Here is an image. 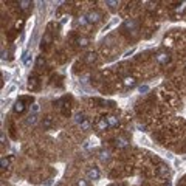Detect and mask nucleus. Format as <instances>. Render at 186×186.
I'll list each match as a JSON object with an SVG mask.
<instances>
[{
	"label": "nucleus",
	"instance_id": "27",
	"mask_svg": "<svg viewBox=\"0 0 186 186\" xmlns=\"http://www.w3.org/2000/svg\"><path fill=\"white\" fill-rule=\"evenodd\" d=\"M116 22H118V19H113V20H112V22H110L109 25H106V26H104V30H102V31H109V30L112 28V26H113Z\"/></svg>",
	"mask_w": 186,
	"mask_h": 186
},
{
	"label": "nucleus",
	"instance_id": "3",
	"mask_svg": "<svg viewBox=\"0 0 186 186\" xmlns=\"http://www.w3.org/2000/svg\"><path fill=\"white\" fill-rule=\"evenodd\" d=\"M155 59H157V62L160 65H166V64H169V62H171V54L168 51H158Z\"/></svg>",
	"mask_w": 186,
	"mask_h": 186
},
{
	"label": "nucleus",
	"instance_id": "4",
	"mask_svg": "<svg viewBox=\"0 0 186 186\" xmlns=\"http://www.w3.org/2000/svg\"><path fill=\"white\" fill-rule=\"evenodd\" d=\"M51 42H53V36L50 33H45V36L42 37V42H40V50H48Z\"/></svg>",
	"mask_w": 186,
	"mask_h": 186
},
{
	"label": "nucleus",
	"instance_id": "29",
	"mask_svg": "<svg viewBox=\"0 0 186 186\" xmlns=\"http://www.w3.org/2000/svg\"><path fill=\"white\" fill-rule=\"evenodd\" d=\"M9 166V160L8 158H2V169H6Z\"/></svg>",
	"mask_w": 186,
	"mask_h": 186
},
{
	"label": "nucleus",
	"instance_id": "30",
	"mask_svg": "<svg viewBox=\"0 0 186 186\" xmlns=\"http://www.w3.org/2000/svg\"><path fill=\"white\" fill-rule=\"evenodd\" d=\"M138 92H140V93H146V92H149V85H140V87H138Z\"/></svg>",
	"mask_w": 186,
	"mask_h": 186
},
{
	"label": "nucleus",
	"instance_id": "35",
	"mask_svg": "<svg viewBox=\"0 0 186 186\" xmlns=\"http://www.w3.org/2000/svg\"><path fill=\"white\" fill-rule=\"evenodd\" d=\"M112 186H124V185H112Z\"/></svg>",
	"mask_w": 186,
	"mask_h": 186
},
{
	"label": "nucleus",
	"instance_id": "1",
	"mask_svg": "<svg viewBox=\"0 0 186 186\" xmlns=\"http://www.w3.org/2000/svg\"><path fill=\"white\" fill-rule=\"evenodd\" d=\"M123 28L126 30V31H129V33L132 31V33L135 34L136 31H138V22H136L135 19H127L126 22L123 23Z\"/></svg>",
	"mask_w": 186,
	"mask_h": 186
},
{
	"label": "nucleus",
	"instance_id": "15",
	"mask_svg": "<svg viewBox=\"0 0 186 186\" xmlns=\"http://www.w3.org/2000/svg\"><path fill=\"white\" fill-rule=\"evenodd\" d=\"M85 120H87V118H85V115L82 113V112H78L76 115H74V123H76V124H79V126H81V124L84 123Z\"/></svg>",
	"mask_w": 186,
	"mask_h": 186
},
{
	"label": "nucleus",
	"instance_id": "21",
	"mask_svg": "<svg viewBox=\"0 0 186 186\" xmlns=\"http://www.w3.org/2000/svg\"><path fill=\"white\" fill-rule=\"evenodd\" d=\"M78 25H79V26H85V25H88V19H87V16H81V17L78 19Z\"/></svg>",
	"mask_w": 186,
	"mask_h": 186
},
{
	"label": "nucleus",
	"instance_id": "18",
	"mask_svg": "<svg viewBox=\"0 0 186 186\" xmlns=\"http://www.w3.org/2000/svg\"><path fill=\"white\" fill-rule=\"evenodd\" d=\"M22 59H23V64H25V67H31V64H33V58H31V54L25 53L23 56H22Z\"/></svg>",
	"mask_w": 186,
	"mask_h": 186
},
{
	"label": "nucleus",
	"instance_id": "33",
	"mask_svg": "<svg viewBox=\"0 0 186 186\" xmlns=\"http://www.w3.org/2000/svg\"><path fill=\"white\" fill-rule=\"evenodd\" d=\"M14 90H16V85H9V87H8V93L14 92Z\"/></svg>",
	"mask_w": 186,
	"mask_h": 186
},
{
	"label": "nucleus",
	"instance_id": "2",
	"mask_svg": "<svg viewBox=\"0 0 186 186\" xmlns=\"http://www.w3.org/2000/svg\"><path fill=\"white\" fill-rule=\"evenodd\" d=\"M87 19H88V23H98V22H101L102 14L98 9H92L87 12Z\"/></svg>",
	"mask_w": 186,
	"mask_h": 186
},
{
	"label": "nucleus",
	"instance_id": "8",
	"mask_svg": "<svg viewBox=\"0 0 186 186\" xmlns=\"http://www.w3.org/2000/svg\"><path fill=\"white\" fill-rule=\"evenodd\" d=\"M99 171H98V168H90L87 171V178L88 180H98L99 178Z\"/></svg>",
	"mask_w": 186,
	"mask_h": 186
},
{
	"label": "nucleus",
	"instance_id": "13",
	"mask_svg": "<svg viewBox=\"0 0 186 186\" xmlns=\"http://www.w3.org/2000/svg\"><path fill=\"white\" fill-rule=\"evenodd\" d=\"M37 123V113H30L28 116H26V124L28 126H33V124Z\"/></svg>",
	"mask_w": 186,
	"mask_h": 186
},
{
	"label": "nucleus",
	"instance_id": "25",
	"mask_svg": "<svg viewBox=\"0 0 186 186\" xmlns=\"http://www.w3.org/2000/svg\"><path fill=\"white\" fill-rule=\"evenodd\" d=\"M106 5L109 6V8H116V6H118V2H115V0H107V2H106Z\"/></svg>",
	"mask_w": 186,
	"mask_h": 186
},
{
	"label": "nucleus",
	"instance_id": "17",
	"mask_svg": "<svg viewBox=\"0 0 186 186\" xmlns=\"http://www.w3.org/2000/svg\"><path fill=\"white\" fill-rule=\"evenodd\" d=\"M158 174H160L161 177H168V175L171 174V171H169V168H168V166H164V164H161V166L158 168Z\"/></svg>",
	"mask_w": 186,
	"mask_h": 186
},
{
	"label": "nucleus",
	"instance_id": "9",
	"mask_svg": "<svg viewBox=\"0 0 186 186\" xmlns=\"http://www.w3.org/2000/svg\"><path fill=\"white\" fill-rule=\"evenodd\" d=\"M96 127H98V130H101V132H104V130H107V129L110 127L106 116H104V118H99V120H98V123H96Z\"/></svg>",
	"mask_w": 186,
	"mask_h": 186
},
{
	"label": "nucleus",
	"instance_id": "24",
	"mask_svg": "<svg viewBox=\"0 0 186 186\" xmlns=\"http://www.w3.org/2000/svg\"><path fill=\"white\" fill-rule=\"evenodd\" d=\"M88 129H90V121H88V120H85L84 123L81 124V130H84V132H87Z\"/></svg>",
	"mask_w": 186,
	"mask_h": 186
},
{
	"label": "nucleus",
	"instance_id": "32",
	"mask_svg": "<svg viewBox=\"0 0 186 186\" xmlns=\"http://www.w3.org/2000/svg\"><path fill=\"white\" fill-rule=\"evenodd\" d=\"M31 110H33V113H37V110H39V106H37V104H33Z\"/></svg>",
	"mask_w": 186,
	"mask_h": 186
},
{
	"label": "nucleus",
	"instance_id": "7",
	"mask_svg": "<svg viewBox=\"0 0 186 186\" xmlns=\"http://www.w3.org/2000/svg\"><path fill=\"white\" fill-rule=\"evenodd\" d=\"M96 59H98V56H96L95 51H88V53H85V56H84V62L88 64V65H93L96 62Z\"/></svg>",
	"mask_w": 186,
	"mask_h": 186
},
{
	"label": "nucleus",
	"instance_id": "11",
	"mask_svg": "<svg viewBox=\"0 0 186 186\" xmlns=\"http://www.w3.org/2000/svg\"><path fill=\"white\" fill-rule=\"evenodd\" d=\"M106 118H107V123H109L110 127H118V126H120V120L116 118V116L109 115V116H106Z\"/></svg>",
	"mask_w": 186,
	"mask_h": 186
},
{
	"label": "nucleus",
	"instance_id": "16",
	"mask_svg": "<svg viewBox=\"0 0 186 186\" xmlns=\"http://www.w3.org/2000/svg\"><path fill=\"white\" fill-rule=\"evenodd\" d=\"M42 126H44V129L53 127V118H51V116H45V118L42 120Z\"/></svg>",
	"mask_w": 186,
	"mask_h": 186
},
{
	"label": "nucleus",
	"instance_id": "34",
	"mask_svg": "<svg viewBox=\"0 0 186 186\" xmlns=\"http://www.w3.org/2000/svg\"><path fill=\"white\" fill-rule=\"evenodd\" d=\"M2 59H6V51L2 50Z\"/></svg>",
	"mask_w": 186,
	"mask_h": 186
},
{
	"label": "nucleus",
	"instance_id": "31",
	"mask_svg": "<svg viewBox=\"0 0 186 186\" xmlns=\"http://www.w3.org/2000/svg\"><path fill=\"white\" fill-rule=\"evenodd\" d=\"M133 53H135V48H132V50H129V51H126V53H124V58H129L130 54H133Z\"/></svg>",
	"mask_w": 186,
	"mask_h": 186
},
{
	"label": "nucleus",
	"instance_id": "28",
	"mask_svg": "<svg viewBox=\"0 0 186 186\" xmlns=\"http://www.w3.org/2000/svg\"><path fill=\"white\" fill-rule=\"evenodd\" d=\"M76 186H88V182L84 180V178H79V180L76 182Z\"/></svg>",
	"mask_w": 186,
	"mask_h": 186
},
{
	"label": "nucleus",
	"instance_id": "19",
	"mask_svg": "<svg viewBox=\"0 0 186 186\" xmlns=\"http://www.w3.org/2000/svg\"><path fill=\"white\" fill-rule=\"evenodd\" d=\"M76 44H78V47H81V48H85V47L88 45V39H87V37H78V39H76Z\"/></svg>",
	"mask_w": 186,
	"mask_h": 186
},
{
	"label": "nucleus",
	"instance_id": "10",
	"mask_svg": "<svg viewBox=\"0 0 186 186\" xmlns=\"http://www.w3.org/2000/svg\"><path fill=\"white\" fill-rule=\"evenodd\" d=\"M115 144H116V147L124 149V147L129 146V140L126 138V136H118V138L115 140Z\"/></svg>",
	"mask_w": 186,
	"mask_h": 186
},
{
	"label": "nucleus",
	"instance_id": "6",
	"mask_svg": "<svg viewBox=\"0 0 186 186\" xmlns=\"http://www.w3.org/2000/svg\"><path fill=\"white\" fill-rule=\"evenodd\" d=\"M25 109H26V106H25V102L20 99V98L14 102V106H12V110H14V113H23Z\"/></svg>",
	"mask_w": 186,
	"mask_h": 186
},
{
	"label": "nucleus",
	"instance_id": "26",
	"mask_svg": "<svg viewBox=\"0 0 186 186\" xmlns=\"http://www.w3.org/2000/svg\"><path fill=\"white\" fill-rule=\"evenodd\" d=\"M36 65H37V67H44V65H45V58H44V56H39L37 61H36Z\"/></svg>",
	"mask_w": 186,
	"mask_h": 186
},
{
	"label": "nucleus",
	"instance_id": "22",
	"mask_svg": "<svg viewBox=\"0 0 186 186\" xmlns=\"http://www.w3.org/2000/svg\"><path fill=\"white\" fill-rule=\"evenodd\" d=\"M30 5H31V2H28V0H22V2H19L20 9H23V11L28 9V6H30Z\"/></svg>",
	"mask_w": 186,
	"mask_h": 186
},
{
	"label": "nucleus",
	"instance_id": "20",
	"mask_svg": "<svg viewBox=\"0 0 186 186\" xmlns=\"http://www.w3.org/2000/svg\"><path fill=\"white\" fill-rule=\"evenodd\" d=\"M61 112L64 116H68L70 115V106L68 104H64V101H62V106H61Z\"/></svg>",
	"mask_w": 186,
	"mask_h": 186
},
{
	"label": "nucleus",
	"instance_id": "5",
	"mask_svg": "<svg viewBox=\"0 0 186 186\" xmlns=\"http://www.w3.org/2000/svg\"><path fill=\"white\" fill-rule=\"evenodd\" d=\"M39 87H40L39 79L36 76H30L28 78V88H30V90L31 92H36V90H39Z\"/></svg>",
	"mask_w": 186,
	"mask_h": 186
},
{
	"label": "nucleus",
	"instance_id": "14",
	"mask_svg": "<svg viewBox=\"0 0 186 186\" xmlns=\"http://www.w3.org/2000/svg\"><path fill=\"white\" fill-rule=\"evenodd\" d=\"M99 160L101 161H109L110 160V152H109V150H104V149H102V150H99Z\"/></svg>",
	"mask_w": 186,
	"mask_h": 186
},
{
	"label": "nucleus",
	"instance_id": "23",
	"mask_svg": "<svg viewBox=\"0 0 186 186\" xmlns=\"http://www.w3.org/2000/svg\"><path fill=\"white\" fill-rule=\"evenodd\" d=\"M186 9V2H182V3H178L177 6H175V12L178 14V12H183Z\"/></svg>",
	"mask_w": 186,
	"mask_h": 186
},
{
	"label": "nucleus",
	"instance_id": "12",
	"mask_svg": "<svg viewBox=\"0 0 186 186\" xmlns=\"http://www.w3.org/2000/svg\"><path fill=\"white\" fill-rule=\"evenodd\" d=\"M123 82H124V85H126V87H135L136 85V79L133 76H126Z\"/></svg>",
	"mask_w": 186,
	"mask_h": 186
}]
</instances>
